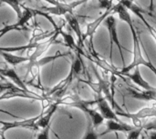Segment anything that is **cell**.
Segmentation results:
<instances>
[{"label": "cell", "mask_w": 156, "mask_h": 139, "mask_svg": "<svg viewBox=\"0 0 156 139\" xmlns=\"http://www.w3.org/2000/svg\"><path fill=\"white\" fill-rule=\"evenodd\" d=\"M137 127L132 126L130 124L124 123L122 121H114L108 120L106 122V130L101 134V136H104L109 133H130Z\"/></svg>", "instance_id": "12"}, {"label": "cell", "mask_w": 156, "mask_h": 139, "mask_svg": "<svg viewBox=\"0 0 156 139\" xmlns=\"http://www.w3.org/2000/svg\"><path fill=\"white\" fill-rule=\"evenodd\" d=\"M0 73H1V76H4V77H7L9 78L13 84H15L16 86H17L18 87L24 89L25 91L28 92V93H31V94H34L36 96H39L32 91L29 90V88L27 87V86L24 83V81L22 80V78H20V76H18V74L16 72V70L14 68H11V67H5V68H1L0 70Z\"/></svg>", "instance_id": "15"}, {"label": "cell", "mask_w": 156, "mask_h": 139, "mask_svg": "<svg viewBox=\"0 0 156 139\" xmlns=\"http://www.w3.org/2000/svg\"><path fill=\"white\" fill-rule=\"evenodd\" d=\"M119 76L121 77H128L129 79H131L136 86H138L139 87H141L142 89H145V90H152L154 89V87H153L152 86H150V84L144 79V77L141 75L140 72V66H137L133 69V72L132 74L130 73H125L122 75H119Z\"/></svg>", "instance_id": "17"}, {"label": "cell", "mask_w": 156, "mask_h": 139, "mask_svg": "<svg viewBox=\"0 0 156 139\" xmlns=\"http://www.w3.org/2000/svg\"><path fill=\"white\" fill-rule=\"evenodd\" d=\"M3 3H5L7 5H9L14 10L15 12L16 13L17 15V17H20L23 11L21 9V7H23V5H22V2L26 1V0H1Z\"/></svg>", "instance_id": "20"}, {"label": "cell", "mask_w": 156, "mask_h": 139, "mask_svg": "<svg viewBox=\"0 0 156 139\" xmlns=\"http://www.w3.org/2000/svg\"><path fill=\"white\" fill-rule=\"evenodd\" d=\"M148 137L149 139H156V130H150Z\"/></svg>", "instance_id": "24"}, {"label": "cell", "mask_w": 156, "mask_h": 139, "mask_svg": "<svg viewBox=\"0 0 156 139\" xmlns=\"http://www.w3.org/2000/svg\"><path fill=\"white\" fill-rule=\"evenodd\" d=\"M61 29H63V28H61ZM61 29H60V30H61ZM60 30L57 31L56 34H55L52 37H50L49 39H48V40H46V41H44V42L39 43V44L37 46V47H36L35 49L32 50L31 54L28 56V58H29V62H28V63H33V62H35V61H37L38 58H39V57H40V56H41L48 48H49L50 46H52L53 44L58 43L57 37L58 36V35H60Z\"/></svg>", "instance_id": "9"}, {"label": "cell", "mask_w": 156, "mask_h": 139, "mask_svg": "<svg viewBox=\"0 0 156 139\" xmlns=\"http://www.w3.org/2000/svg\"><path fill=\"white\" fill-rule=\"evenodd\" d=\"M60 35L62 36L64 41H65V45L69 47L71 50H73L75 53H81L82 54V51H81V48L79 46V45L76 44L73 36L69 34V33H66L65 31H63V29L60 30Z\"/></svg>", "instance_id": "19"}, {"label": "cell", "mask_w": 156, "mask_h": 139, "mask_svg": "<svg viewBox=\"0 0 156 139\" xmlns=\"http://www.w3.org/2000/svg\"><path fill=\"white\" fill-rule=\"evenodd\" d=\"M95 104L98 107L99 112L101 114V116L104 117V119L108 120H114V121H122L118 118V115L116 112L113 111L111 105L109 104L108 100L102 97L101 95H99L97 99L95 100Z\"/></svg>", "instance_id": "10"}, {"label": "cell", "mask_w": 156, "mask_h": 139, "mask_svg": "<svg viewBox=\"0 0 156 139\" xmlns=\"http://www.w3.org/2000/svg\"><path fill=\"white\" fill-rule=\"evenodd\" d=\"M121 2L122 3V5L125 6V7H127V8H129L130 10H132L142 21H143V23L144 24V25H145V27L147 28V30L149 31V33H150V35L152 36V37L154 39V41L156 42V28H154L147 20H146V18L144 17V15H143V11L141 10V8L138 6V5H136L134 3H131V2H129V1H127V0H121Z\"/></svg>", "instance_id": "14"}, {"label": "cell", "mask_w": 156, "mask_h": 139, "mask_svg": "<svg viewBox=\"0 0 156 139\" xmlns=\"http://www.w3.org/2000/svg\"><path fill=\"white\" fill-rule=\"evenodd\" d=\"M143 131V127H137L135 129L128 133L126 139H139Z\"/></svg>", "instance_id": "23"}, {"label": "cell", "mask_w": 156, "mask_h": 139, "mask_svg": "<svg viewBox=\"0 0 156 139\" xmlns=\"http://www.w3.org/2000/svg\"><path fill=\"white\" fill-rule=\"evenodd\" d=\"M65 17V22L68 24V25L70 27V29L75 33V35L78 37V42H79V46L83 49L84 48V42H85V34L82 33L80 22L78 18L73 15V14H68L64 15Z\"/></svg>", "instance_id": "13"}, {"label": "cell", "mask_w": 156, "mask_h": 139, "mask_svg": "<svg viewBox=\"0 0 156 139\" xmlns=\"http://www.w3.org/2000/svg\"><path fill=\"white\" fill-rule=\"evenodd\" d=\"M50 129H51V125L48 126V127L40 130V132L37 135L36 139H50Z\"/></svg>", "instance_id": "22"}, {"label": "cell", "mask_w": 156, "mask_h": 139, "mask_svg": "<svg viewBox=\"0 0 156 139\" xmlns=\"http://www.w3.org/2000/svg\"><path fill=\"white\" fill-rule=\"evenodd\" d=\"M41 115L27 118V119H22L20 121H15V122H4L1 121V129H0V135H4V133L7 130L14 129V128H27V129H32L35 131H37V122L39 119Z\"/></svg>", "instance_id": "8"}, {"label": "cell", "mask_w": 156, "mask_h": 139, "mask_svg": "<svg viewBox=\"0 0 156 139\" xmlns=\"http://www.w3.org/2000/svg\"><path fill=\"white\" fill-rule=\"evenodd\" d=\"M81 139H99V135L96 133L95 128L90 119L87 118V127L84 136Z\"/></svg>", "instance_id": "21"}, {"label": "cell", "mask_w": 156, "mask_h": 139, "mask_svg": "<svg viewBox=\"0 0 156 139\" xmlns=\"http://www.w3.org/2000/svg\"><path fill=\"white\" fill-rule=\"evenodd\" d=\"M92 103H95V100L93 102H86V101H83L81 99H75L74 102L72 103V105L70 107H76V108H79L80 109L81 111H83L87 117L88 119L90 120V122L92 123L94 128H98L101 125L103 124L104 122V117L101 116V114L95 110L94 108H91L90 107V105Z\"/></svg>", "instance_id": "4"}, {"label": "cell", "mask_w": 156, "mask_h": 139, "mask_svg": "<svg viewBox=\"0 0 156 139\" xmlns=\"http://www.w3.org/2000/svg\"><path fill=\"white\" fill-rule=\"evenodd\" d=\"M116 13L119 15V17L121 18V20L124 21L130 26L131 32L133 34V60L130 65L123 66L120 71L116 70L114 72V75L119 76V75H122L125 73H129L130 71H132L133 69H134L137 66H144L148 67L151 71H153L156 76L155 66L151 62L149 57L145 58L144 56L143 52H142V48H143L144 45L142 43L141 36H140V35L137 34L136 28L133 25V21L132 16L128 11V8L122 5L121 0L116 5Z\"/></svg>", "instance_id": "1"}, {"label": "cell", "mask_w": 156, "mask_h": 139, "mask_svg": "<svg viewBox=\"0 0 156 139\" xmlns=\"http://www.w3.org/2000/svg\"><path fill=\"white\" fill-rule=\"evenodd\" d=\"M146 129L150 130H156V125H150L148 127H146Z\"/></svg>", "instance_id": "25"}, {"label": "cell", "mask_w": 156, "mask_h": 139, "mask_svg": "<svg viewBox=\"0 0 156 139\" xmlns=\"http://www.w3.org/2000/svg\"><path fill=\"white\" fill-rule=\"evenodd\" d=\"M1 54H2V56L4 57L5 61L11 66H16L17 65L29 62L28 56H19L14 55L13 53H9V52H1Z\"/></svg>", "instance_id": "18"}, {"label": "cell", "mask_w": 156, "mask_h": 139, "mask_svg": "<svg viewBox=\"0 0 156 139\" xmlns=\"http://www.w3.org/2000/svg\"><path fill=\"white\" fill-rule=\"evenodd\" d=\"M58 2H60V3H65V0H57Z\"/></svg>", "instance_id": "27"}, {"label": "cell", "mask_w": 156, "mask_h": 139, "mask_svg": "<svg viewBox=\"0 0 156 139\" xmlns=\"http://www.w3.org/2000/svg\"><path fill=\"white\" fill-rule=\"evenodd\" d=\"M127 95L134 99L144 100V101H150V100H155L156 99V88L152 90H145V89H135L132 87H128Z\"/></svg>", "instance_id": "16"}, {"label": "cell", "mask_w": 156, "mask_h": 139, "mask_svg": "<svg viewBox=\"0 0 156 139\" xmlns=\"http://www.w3.org/2000/svg\"><path fill=\"white\" fill-rule=\"evenodd\" d=\"M104 24L108 29L109 36H110V60L111 64L112 65V51H113V44H115L119 49L121 58L122 61V64L124 65V56H123V48L122 46V44L119 40L118 34H117V20L116 18L112 15L109 17L106 18L104 21Z\"/></svg>", "instance_id": "3"}, {"label": "cell", "mask_w": 156, "mask_h": 139, "mask_svg": "<svg viewBox=\"0 0 156 139\" xmlns=\"http://www.w3.org/2000/svg\"><path fill=\"white\" fill-rule=\"evenodd\" d=\"M59 105H61L60 100L55 101L53 104H51L48 107V109L45 113L43 111H41V114H40L41 116H40L39 119L37 122V131L42 130V129H44V128H46V127H48V126L51 125L52 117L57 112Z\"/></svg>", "instance_id": "11"}, {"label": "cell", "mask_w": 156, "mask_h": 139, "mask_svg": "<svg viewBox=\"0 0 156 139\" xmlns=\"http://www.w3.org/2000/svg\"><path fill=\"white\" fill-rule=\"evenodd\" d=\"M116 114L118 116L125 117L127 118L132 119L133 121V123L135 124L134 125L135 127H141L140 123H139L140 120L149 118V117H156V104L153 105V106L145 107L136 113L131 114V113H125L122 111H116Z\"/></svg>", "instance_id": "7"}, {"label": "cell", "mask_w": 156, "mask_h": 139, "mask_svg": "<svg viewBox=\"0 0 156 139\" xmlns=\"http://www.w3.org/2000/svg\"><path fill=\"white\" fill-rule=\"evenodd\" d=\"M23 8H24L23 13H22V15H21L20 17H17L16 23L3 27L1 29V31H0V33H1L0 36H3L5 34H6L7 32H10L12 30H18V31H27V30H29V28L27 27V24H28L29 20L32 17L36 16V15L34 13L33 8L27 7L24 5H23Z\"/></svg>", "instance_id": "5"}, {"label": "cell", "mask_w": 156, "mask_h": 139, "mask_svg": "<svg viewBox=\"0 0 156 139\" xmlns=\"http://www.w3.org/2000/svg\"><path fill=\"white\" fill-rule=\"evenodd\" d=\"M110 1V4L112 5H114V0H109Z\"/></svg>", "instance_id": "26"}, {"label": "cell", "mask_w": 156, "mask_h": 139, "mask_svg": "<svg viewBox=\"0 0 156 139\" xmlns=\"http://www.w3.org/2000/svg\"><path fill=\"white\" fill-rule=\"evenodd\" d=\"M127 1H129V2H131V3H133V2H134V0H127Z\"/></svg>", "instance_id": "28"}, {"label": "cell", "mask_w": 156, "mask_h": 139, "mask_svg": "<svg viewBox=\"0 0 156 139\" xmlns=\"http://www.w3.org/2000/svg\"><path fill=\"white\" fill-rule=\"evenodd\" d=\"M89 0H77L71 3H60L58 2L54 6H44L41 8L42 11L48 13L49 15H66L68 14H72L73 10L78 6L80 5Z\"/></svg>", "instance_id": "6"}, {"label": "cell", "mask_w": 156, "mask_h": 139, "mask_svg": "<svg viewBox=\"0 0 156 139\" xmlns=\"http://www.w3.org/2000/svg\"><path fill=\"white\" fill-rule=\"evenodd\" d=\"M4 80H5L4 76H2V81H1V85H0V90H1L0 99L1 100L9 99V98H13V97H22V98L31 99L33 101L39 100L42 102L46 98L45 97L36 96L34 94L28 93V92L25 91L24 89L18 87L15 84L8 83L7 81L5 82Z\"/></svg>", "instance_id": "2"}]
</instances>
